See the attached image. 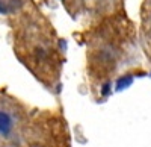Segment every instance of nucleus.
Listing matches in <instances>:
<instances>
[{"label":"nucleus","instance_id":"6","mask_svg":"<svg viewBox=\"0 0 151 147\" xmlns=\"http://www.w3.org/2000/svg\"><path fill=\"white\" fill-rule=\"evenodd\" d=\"M139 40L147 61L148 73L151 75V0H142L139 8Z\"/></svg>","mask_w":151,"mask_h":147},{"label":"nucleus","instance_id":"7","mask_svg":"<svg viewBox=\"0 0 151 147\" xmlns=\"http://www.w3.org/2000/svg\"><path fill=\"white\" fill-rule=\"evenodd\" d=\"M0 147H17L14 144H3V143H0Z\"/></svg>","mask_w":151,"mask_h":147},{"label":"nucleus","instance_id":"3","mask_svg":"<svg viewBox=\"0 0 151 147\" xmlns=\"http://www.w3.org/2000/svg\"><path fill=\"white\" fill-rule=\"evenodd\" d=\"M18 147H73V135L60 106L36 109Z\"/></svg>","mask_w":151,"mask_h":147},{"label":"nucleus","instance_id":"4","mask_svg":"<svg viewBox=\"0 0 151 147\" xmlns=\"http://www.w3.org/2000/svg\"><path fill=\"white\" fill-rule=\"evenodd\" d=\"M35 111L15 97L0 93V143L18 146Z\"/></svg>","mask_w":151,"mask_h":147},{"label":"nucleus","instance_id":"2","mask_svg":"<svg viewBox=\"0 0 151 147\" xmlns=\"http://www.w3.org/2000/svg\"><path fill=\"white\" fill-rule=\"evenodd\" d=\"M12 15L15 53L47 91L59 96L67 64L64 38L52 20L32 2H26Z\"/></svg>","mask_w":151,"mask_h":147},{"label":"nucleus","instance_id":"5","mask_svg":"<svg viewBox=\"0 0 151 147\" xmlns=\"http://www.w3.org/2000/svg\"><path fill=\"white\" fill-rule=\"evenodd\" d=\"M73 20L86 23L125 9V0H59Z\"/></svg>","mask_w":151,"mask_h":147},{"label":"nucleus","instance_id":"1","mask_svg":"<svg viewBox=\"0 0 151 147\" xmlns=\"http://www.w3.org/2000/svg\"><path fill=\"white\" fill-rule=\"evenodd\" d=\"M73 35L83 49L85 87L95 103L106 102L133 79L150 75L139 28L127 9L86 23Z\"/></svg>","mask_w":151,"mask_h":147}]
</instances>
